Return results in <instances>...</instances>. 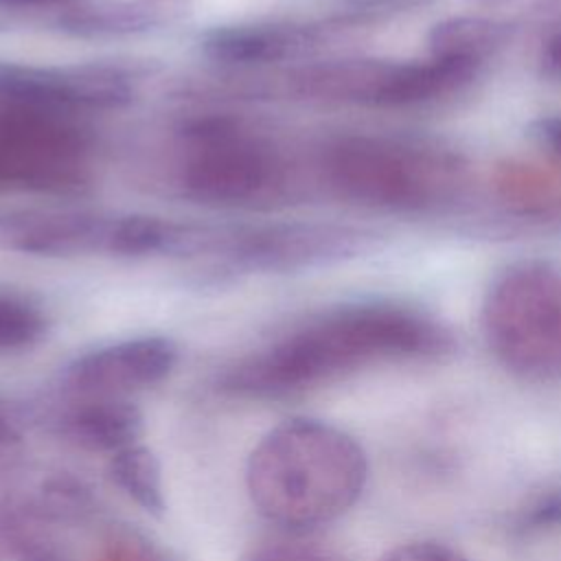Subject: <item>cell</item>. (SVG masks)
<instances>
[{
	"label": "cell",
	"instance_id": "6da1fadb",
	"mask_svg": "<svg viewBox=\"0 0 561 561\" xmlns=\"http://www.w3.org/2000/svg\"><path fill=\"white\" fill-rule=\"evenodd\" d=\"M456 351L451 329L432 313L394 302L329 311L221 375L232 397L280 399L390 362H438Z\"/></svg>",
	"mask_w": 561,
	"mask_h": 561
},
{
	"label": "cell",
	"instance_id": "7a4b0ae2",
	"mask_svg": "<svg viewBox=\"0 0 561 561\" xmlns=\"http://www.w3.org/2000/svg\"><path fill=\"white\" fill-rule=\"evenodd\" d=\"M368 460L359 443L335 425L289 419L250 451L245 486L272 524L305 533L344 515L362 495Z\"/></svg>",
	"mask_w": 561,
	"mask_h": 561
},
{
	"label": "cell",
	"instance_id": "3957f363",
	"mask_svg": "<svg viewBox=\"0 0 561 561\" xmlns=\"http://www.w3.org/2000/svg\"><path fill=\"white\" fill-rule=\"evenodd\" d=\"M320 171L340 197L399 213L449 206L471 182L467 158L451 147L377 134L335 138L322 151Z\"/></svg>",
	"mask_w": 561,
	"mask_h": 561
},
{
	"label": "cell",
	"instance_id": "277c9868",
	"mask_svg": "<svg viewBox=\"0 0 561 561\" xmlns=\"http://www.w3.org/2000/svg\"><path fill=\"white\" fill-rule=\"evenodd\" d=\"M480 329L493 359L528 383L561 381V265L519 259L489 283Z\"/></svg>",
	"mask_w": 561,
	"mask_h": 561
},
{
	"label": "cell",
	"instance_id": "5b68a950",
	"mask_svg": "<svg viewBox=\"0 0 561 561\" xmlns=\"http://www.w3.org/2000/svg\"><path fill=\"white\" fill-rule=\"evenodd\" d=\"M478 66L440 59H331L287 75V90L324 103L362 107H416L467 88Z\"/></svg>",
	"mask_w": 561,
	"mask_h": 561
},
{
	"label": "cell",
	"instance_id": "8992f818",
	"mask_svg": "<svg viewBox=\"0 0 561 561\" xmlns=\"http://www.w3.org/2000/svg\"><path fill=\"white\" fill-rule=\"evenodd\" d=\"M182 186L219 206H254L287 188V164L261 136L221 121H199L186 134Z\"/></svg>",
	"mask_w": 561,
	"mask_h": 561
},
{
	"label": "cell",
	"instance_id": "52a82bcc",
	"mask_svg": "<svg viewBox=\"0 0 561 561\" xmlns=\"http://www.w3.org/2000/svg\"><path fill=\"white\" fill-rule=\"evenodd\" d=\"M0 250L31 256H140L142 215L96 210L0 213Z\"/></svg>",
	"mask_w": 561,
	"mask_h": 561
},
{
	"label": "cell",
	"instance_id": "ba28073f",
	"mask_svg": "<svg viewBox=\"0 0 561 561\" xmlns=\"http://www.w3.org/2000/svg\"><path fill=\"white\" fill-rule=\"evenodd\" d=\"M377 230L342 221H276L237 226L228 263L250 272H300L370 254Z\"/></svg>",
	"mask_w": 561,
	"mask_h": 561
},
{
	"label": "cell",
	"instance_id": "9c48e42d",
	"mask_svg": "<svg viewBox=\"0 0 561 561\" xmlns=\"http://www.w3.org/2000/svg\"><path fill=\"white\" fill-rule=\"evenodd\" d=\"M134 83L116 66L0 64V110L75 114L116 110L131 101Z\"/></svg>",
	"mask_w": 561,
	"mask_h": 561
},
{
	"label": "cell",
	"instance_id": "30bf717a",
	"mask_svg": "<svg viewBox=\"0 0 561 561\" xmlns=\"http://www.w3.org/2000/svg\"><path fill=\"white\" fill-rule=\"evenodd\" d=\"M178 346L162 335H142L99 346L72 359L61 375L64 397H127L167 379Z\"/></svg>",
	"mask_w": 561,
	"mask_h": 561
},
{
	"label": "cell",
	"instance_id": "8fae6325",
	"mask_svg": "<svg viewBox=\"0 0 561 561\" xmlns=\"http://www.w3.org/2000/svg\"><path fill=\"white\" fill-rule=\"evenodd\" d=\"M53 423L72 445L110 456L142 434V412L127 397H64Z\"/></svg>",
	"mask_w": 561,
	"mask_h": 561
},
{
	"label": "cell",
	"instance_id": "7c38bea8",
	"mask_svg": "<svg viewBox=\"0 0 561 561\" xmlns=\"http://www.w3.org/2000/svg\"><path fill=\"white\" fill-rule=\"evenodd\" d=\"M186 13V0H79L59 11L57 26L77 37H129L169 28Z\"/></svg>",
	"mask_w": 561,
	"mask_h": 561
},
{
	"label": "cell",
	"instance_id": "4fadbf2b",
	"mask_svg": "<svg viewBox=\"0 0 561 561\" xmlns=\"http://www.w3.org/2000/svg\"><path fill=\"white\" fill-rule=\"evenodd\" d=\"M329 24H294V22H270V24H239L213 31L204 48L206 53L224 64L232 66H256L291 59L313 48Z\"/></svg>",
	"mask_w": 561,
	"mask_h": 561
},
{
	"label": "cell",
	"instance_id": "5bb4252c",
	"mask_svg": "<svg viewBox=\"0 0 561 561\" xmlns=\"http://www.w3.org/2000/svg\"><path fill=\"white\" fill-rule=\"evenodd\" d=\"M53 526L31 500L0 502V546L15 561H77L57 539Z\"/></svg>",
	"mask_w": 561,
	"mask_h": 561
},
{
	"label": "cell",
	"instance_id": "9a60e30c",
	"mask_svg": "<svg viewBox=\"0 0 561 561\" xmlns=\"http://www.w3.org/2000/svg\"><path fill=\"white\" fill-rule=\"evenodd\" d=\"M508 39V24L491 18L460 15L438 22L427 37L430 55L482 66Z\"/></svg>",
	"mask_w": 561,
	"mask_h": 561
},
{
	"label": "cell",
	"instance_id": "2e32d148",
	"mask_svg": "<svg viewBox=\"0 0 561 561\" xmlns=\"http://www.w3.org/2000/svg\"><path fill=\"white\" fill-rule=\"evenodd\" d=\"M107 476L142 511L151 515L164 513L162 467L149 447L136 443L112 454L107 462Z\"/></svg>",
	"mask_w": 561,
	"mask_h": 561
},
{
	"label": "cell",
	"instance_id": "e0dca14e",
	"mask_svg": "<svg viewBox=\"0 0 561 561\" xmlns=\"http://www.w3.org/2000/svg\"><path fill=\"white\" fill-rule=\"evenodd\" d=\"M44 329V316L35 307L15 298H0V353L35 344Z\"/></svg>",
	"mask_w": 561,
	"mask_h": 561
},
{
	"label": "cell",
	"instance_id": "ac0fdd59",
	"mask_svg": "<svg viewBox=\"0 0 561 561\" xmlns=\"http://www.w3.org/2000/svg\"><path fill=\"white\" fill-rule=\"evenodd\" d=\"M241 561H340V557L300 537H272L252 546Z\"/></svg>",
	"mask_w": 561,
	"mask_h": 561
},
{
	"label": "cell",
	"instance_id": "d6986e66",
	"mask_svg": "<svg viewBox=\"0 0 561 561\" xmlns=\"http://www.w3.org/2000/svg\"><path fill=\"white\" fill-rule=\"evenodd\" d=\"M94 561H169V559L147 539L129 533H121L103 541Z\"/></svg>",
	"mask_w": 561,
	"mask_h": 561
},
{
	"label": "cell",
	"instance_id": "ffe728a7",
	"mask_svg": "<svg viewBox=\"0 0 561 561\" xmlns=\"http://www.w3.org/2000/svg\"><path fill=\"white\" fill-rule=\"evenodd\" d=\"M379 561H469L462 552L438 541H412L392 548Z\"/></svg>",
	"mask_w": 561,
	"mask_h": 561
},
{
	"label": "cell",
	"instance_id": "44dd1931",
	"mask_svg": "<svg viewBox=\"0 0 561 561\" xmlns=\"http://www.w3.org/2000/svg\"><path fill=\"white\" fill-rule=\"evenodd\" d=\"M24 451V436L15 416L0 405V471L11 469Z\"/></svg>",
	"mask_w": 561,
	"mask_h": 561
},
{
	"label": "cell",
	"instance_id": "7402d4cb",
	"mask_svg": "<svg viewBox=\"0 0 561 561\" xmlns=\"http://www.w3.org/2000/svg\"><path fill=\"white\" fill-rule=\"evenodd\" d=\"M535 136L539 138L541 145L550 147L554 153L561 156V116L541 118L535 125Z\"/></svg>",
	"mask_w": 561,
	"mask_h": 561
},
{
	"label": "cell",
	"instance_id": "603a6c76",
	"mask_svg": "<svg viewBox=\"0 0 561 561\" xmlns=\"http://www.w3.org/2000/svg\"><path fill=\"white\" fill-rule=\"evenodd\" d=\"M79 0H0L4 9H66Z\"/></svg>",
	"mask_w": 561,
	"mask_h": 561
},
{
	"label": "cell",
	"instance_id": "cb8c5ba5",
	"mask_svg": "<svg viewBox=\"0 0 561 561\" xmlns=\"http://www.w3.org/2000/svg\"><path fill=\"white\" fill-rule=\"evenodd\" d=\"M478 2H486V4H495V2H506V0H478Z\"/></svg>",
	"mask_w": 561,
	"mask_h": 561
},
{
	"label": "cell",
	"instance_id": "d4e9b609",
	"mask_svg": "<svg viewBox=\"0 0 561 561\" xmlns=\"http://www.w3.org/2000/svg\"><path fill=\"white\" fill-rule=\"evenodd\" d=\"M0 193H4V186H2V180H0Z\"/></svg>",
	"mask_w": 561,
	"mask_h": 561
}]
</instances>
